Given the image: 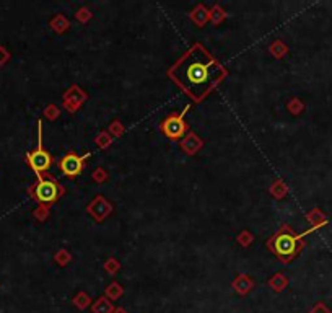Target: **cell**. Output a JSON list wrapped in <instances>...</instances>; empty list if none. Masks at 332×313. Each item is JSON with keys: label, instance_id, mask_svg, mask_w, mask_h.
<instances>
[{"label": "cell", "instance_id": "obj_8", "mask_svg": "<svg viewBox=\"0 0 332 313\" xmlns=\"http://www.w3.org/2000/svg\"><path fill=\"white\" fill-rule=\"evenodd\" d=\"M116 313H124V311H121V310H119V311H116Z\"/></svg>", "mask_w": 332, "mask_h": 313}, {"label": "cell", "instance_id": "obj_2", "mask_svg": "<svg viewBox=\"0 0 332 313\" xmlns=\"http://www.w3.org/2000/svg\"><path fill=\"white\" fill-rule=\"evenodd\" d=\"M274 252L279 255L282 259H292L298 252V237H295L290 232H280L272 240Z\"/></svg>", "mask_w": 332, "mask_h": 313}, {"label": "cell", "instance_id": "obj_1", "mask_svg": "<svg viewBox=\"0 0 332 313\" xmlns=\"http://www.w3.org/2000/svg\"><path fill=\"white\" fill-rule=\"evenodd\" d=\"M168 75L187 96L192 98V101H202L225 78L227 72L207 49L201 44H194L169 69Z\"/></svg>", "mask_w": 332, "mask_h": 313}, {"label": "cell", "instance_id": "obj_6", "mask_svg": "<svg viewBox=\"0 0 332 313\" xmlns=\"http://www.w3.org/2000/svg\"><path fill=\"white\" fill-rule=\"evenodd\" d=\"M83 158L85 157H78L75 154H67L64 158L60 160V168H62V172H64L65 175L69 176H75L78 175L80 172H82V168H83Z\"/></svg>", "mask_w": 332, "mask_h": 313}, {"label": "cell", "instance_id": "obj_4", "mask_svg": "<svg viewBox=\"0 0 332 313\" xmlns=\"http://www.w3.org/2000/svg\"><path fill=\"white\" fill-rule=\"evenodd\" d=\"M186 110L181 114H171L163 121L161 124V129H163V134L168 136L169 139H179L186 134V122L183 119Z\"/></svg>", "mask_w": 332, "mask_h": 313}, {"label": "cell", "instance_id": "obj_3", "mask_svg": "<svg viewBox=\"0 0 332 313\" xmlns=\"http://www.w3.org/2000/svg\"><path fill=\"white\" fill-rule=\"evenodd\" d=\"M38 136H39V145H38V149H36V150H33V152H30V154H28V163H30V166L34 170V173L41 175L42 172H46V170H48V168L51 166V163H52L51 155H49L48 152L42 149V145H41V122H39V132H38Z\"/></svg>", "mask_w": 332, "mask_h": 313}, {"label": "cell", "instance_id": "obj_5", "mask_svg": "<svg viewBox=\"0 0 332 313\" xmlns=\"http://www.w3.org/2000/svg\"><path fill=\"white\" fill-rule=\"evenodd\" d=\"M59 196V187L54 180H44L41 178L39 183L36 184V198L41 202H52Z\"/></svg>", "mask_w": 332, "mask_h": 313}, {"label": "cell", "instance_id": "obj_7", "mask_svg": "<svg viewBox=\"0 0 332 313\" xmlns=\"http://www.w3.org/2000/svg\"><path fill=\"white\" fill-rule=\"evenodd\" d=\"M309 313H332V311H330L326 305H322V303H318V305L313 308Z\"/></svg>", "mask_w": 332, "mask_h": 313}]
</instances>
